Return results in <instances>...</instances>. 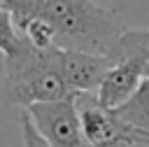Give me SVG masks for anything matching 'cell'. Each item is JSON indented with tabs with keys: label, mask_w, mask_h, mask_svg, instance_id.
<instances>
[{
	"label": "cell",
	"mask_w": 149,
	"mask_h": 147,
	"mask_svg": "<svg viewBox=\"0 0 149 147\" xmlns=\"http://www.w3.org/2000/svg\"><path fill=\"white\" fill-rule=\"evenodd\" d=\"M7 9L14 21H42L58 49L107 58L126 30L116 12L95 5L93 0H9Z\"/></svg>",
	"instance_id": "obj_1"
},
{
	"label": "cell",
	"mask_w": 149,
	"mask_h": 147,
	"mask_svg": "<svg viewBox=\"0 0 149 147\" xmlns=\"http://www.w3.org/2000/svg\"><path fill=\"white\" fill-rule=\"evenodd\" d=\"M112 147H149V135L133 131L130 135H126L123 140H119V142L112 145Z\"/></svg>",
	"instance_id": "obj_11"
},
{
	"label": "cell",
	"mask_w": 149,
	"mask_h": 147,
	"mask_svg": "<svg viewBox=\"0 0 149 147\" xmlns=\"http://www.w3.org/2000/svg\"><path fill=\"white\" fill-rule=\"evenodd\" d=\"M19 126H21V140H23V147H47V142L42 140V135H40L37 128L33 126L30 114H28L26 110H21Z\"/></svg>",
	"instance_id": "obj_10"
},
{
	"label": "cell",
	"mask_w": 149,
	"mask_h": 147,
	"mask_svg": "<svg viewBox=\"0 0 149 147\" xmlns=\"http://www.w3.org/2000/svg\"><path fill=\"white\" fill-rule=\"evenodd\" d=\"M133 131L149 135V77L142 79L137 91L130 96L128 103H123L119 110H114Z\"/></svg>",
	"instance_id": "obj_8"
},
{
	"label": "cell",
	"mask_w": 149,
	"mask_h": 147,
	"mask_svg": "<svg viewBox=\"0 0 149 147\" xmlns=\"http://www.w3.org/2000/svg\"><path fill=\"white\" fill-rule=\"evenodd\" d=\"M112 61H130L142 68L144 79L149 77V28H126L119 37L112 56Z\"/></svg>",
	"instance_id": "obj_7"
},
{
	"label": "cell",
	"mask_w": 149,
	"mask_h": 147,
	"mask_svg": "<svg viewBox=\"0 0 149 147\" xmlns=\"http://www.w3.org/2000/svg\"><path fill=\"white\" fill-rule=\"evenodd\" d=\"M26 112L47 147H93L81 133L74 96L56 103H37L26 107Z\"/></svg>",
	"instance_id": "obj_3"
},
{
	"label": "cell",
	"mask_w": 149,
	"mask_h": 147,
	"mask_svg": "<svg viewBox=\"0 0 149 147\" xmlns=\"http://www.w3.org/2000/svg\"><path fill=\"white\" fill-rule=\"evenodd\" d=\"M19 42H21V35H19V30L14 26V19H12L9 9L0 7V54L2 56L14 54Z\"/></svg>",
	"instance_id": "obj_9"
},
{
	"label": "cell",
	"mask_w": 149,
	"mask_h": 147,
	"mask_svg": "<svg viewBox=\"0 0 149 147\" xmlns=\"http://www.w3.org/2000/svg\"><path fill=\"white\" fill-rule=\"evenodd\" d=\"M74 107L81 133L93 147H112L133 133V128L114 110L98 103L95 93H74Z\"/></svg>",
	"instance_id": "obj_4"
},
{
	"label": "cell",
	"mask_w": 149,
	"mask_h": 147,
	"mask_svg": "<svg viewBox=\"0 0 149 147\" xmlns=\"http://www.w3.org/2000/svg\"><path fill=\"white\" fill-rule=\"evenodd\" d=\"M56 63H58V70H61L65 84L74 93H95L100 79L105 77L107 68L112 65V58L56 47Z\"/></svg>",
	"instance_id": "obj_5"
},
{
	"label": "cell",
	"mask_w": 149,
	"mask_h": 147,
	"mask_svg": "<svg viewBox=\"0 0 149 147\" xmlns=\"http://www.w3.org/2000/svg\"><path fill=\"white\" fill-rule=\"evenodd\" d=\"M5 89L9 103L19 105L21 110L74 96L58 70L56 47L40 49L23 37L16 51L5 56Z\"/></svg>",
	"instance_id": "obj_2"
},
{
	"label": "cell",
	"mask_w": 149,
	"mask_h": 147,
	"mask_svg": "<svg viewBox=\"0 0 149 147\" xmlns=\"http://www.w3.org/2000/svg\"><path fill=\"white\" fill-rule=\"evenodd\" d=\"M142 79H144V75H142L140 65H135L130 61H112V65L107 68L105 77L100 79V84L95 89V98L102 107L119 110L123 103L130 100V96L137 91Z\"/></svg>",
	"instance_id": "obj_6"
}]
</instances>
